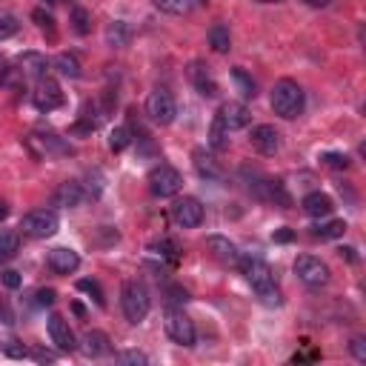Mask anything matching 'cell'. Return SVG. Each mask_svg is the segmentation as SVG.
<instances>
[{"label":"cell","mask_w":366,"mask_h":366,"mask_svg":"<svg viewBox=\"0 0 366 366\" xmlns=\"http://www.w3.org/2000/svg\"><path fill=\"white\" fill-rule=\"evenodd\" d=\"M238 263H241V269H244V278H246L249 286L255 289L258 300H261L263 306H269V309H278V306L283 303V295H281V289H278V283H275V272L269 269V263H263V261H258V258H244V261H238Z\"/></svg>","instance_id":"cell-1"},{"label":"cell","mask_w":366,"mask_h":366,"mask_svg":"<svg viewBox=\"0 0 366 366\" xmlns=\"http://www.w3.org/2000/svg\"><path fill=\"white\" fill-rule=\"evenodd\" d=\"M120 309H123L129 323H143L149 309H152L149 289L140 281H126L123 289H120Z\"/></svg>","instance_id":"cell-2"},{"label":"cell","mask_w":366,"mask_h":366,"mask_svg":"<svg viewBox=\"0 0 366 366\" xmlns=\"http://www.w3.org/2000/svg\"><path fill=\"white\" fill-rule=\"evenodd\" d=\"M272 109H275V115H281L286 120L298 117L303 112V89L289 78L278 80L272 86Z\"/></svg>","instance_id":"cell-3"},{"label":"cell","mask_w":366,"mask_h":366,"mask_svg":"<svg viewBox=\"0 0 366 366\" xmlns=\"http://www.w3.org/2000/svg\"><path fill=\"white\" fill-rule=\"evenodd\" d=\"M163 326H166V335L174 343H180V346H192L195 343V323H192V318L183 309L166 306L163 309Z\"/></svg>","instance_id":"cell-4"},{"label":"cell","mask_w":366,"mask_h":366,"mask_svg":"<svg viewBox=\"0 0 366 366\" xmlns=\"http://www.w3.org/2000/svg\"><path fill=\"white\" fill-rule=\"evenodd\" d=\"M180 187H183V177L169 163H160L149 172V189L155 198H174L180 192Z\"/></svg>","instance_id":"cell-5"},{"label":"cell","mask_w":366,"mask_h":366,"mask_svg":"<svg viewBox=\"0 0 366 366\" xmlns=\"http://www.w3.org/2000/svg\"><path fill=\"white\" fill-rule=\"evenodd\" d=\"M58 226H61V218L55 209H32L21 221V229L29 238H52L58 232Z\"/></svg>","instance_id":"cell-6"},{"label":"cell","mask_w":366,"mask_h":366,"mask_svg":"<svg viewBox=\"0 0 366 366\" xmlns=\"http://www.w3.org/2000/svg\"><path fill=\"white\" fill-rule=\"evenodd\" d=\"M146 115H149L152 123L169 126V123L174 120V115H177V103H174L172 92H166V89H152L149 98H146Z\"/></svg>","instance_id":"cell-7"},{"label":"cell","mask_w":366,"mask_h":366,"mask_svg":"<svg viewBox=\"0 0 366 366\" xmlns=\"http://www.w3.org/2000/svg\"><path fill=\"white\" fill-rule=\"evenodd\" d=\"M295 275H298V281H300L303 286H309V289H318V286H326V283H329V266H326L320 258H315V255H300V258H295Z\"/></svg>","instance_id":"cell-8"},{"label":"cell","mask_w":366,"mask_h":366,"mask_svg":"<svg viewBox=\"0 0 366 366\" xmlns=\"http://www.w3.org/2000/svg\"><path fill=\"white\" fill-rule=\"evenodd\" d=\"M26 146H29V152H32L38 160H46V157H52V155H72V146H69L63 137L52 135V132H46V135H29V137H26Z\"/></svg>","instance_id":"cell-9"},{"label":"cell","mask_w":366,"mask_h":366,"mask_svg":"<svg viewBox=\"0 0 366 366\" xmlns=\"http://www.w3.org/2000/svg\"><path fill=\"white\" fill-rule=\"evenodd\" d=\"M32 100H35V106H38L41 112H52V109L63 106V92H61V83H58L55 78H49V75L38 78V86H35Z\"/></svg>","instance_id":"cell-10"},{"label":"cell","mask_w":366,"mask_h":366,"mask_svg":"<svg viewBox=\"0 0 366 366\" xmlns=\"http://www.w3.org/2000/svg\"><path fill=\"white\" fill-rule=\"evenodd\" d=\"M172 218L180 229H195L204 224V206L198 198H180L172 206Z\"/></svg>","instance_id":"cell-11"},{"label":"cell","mask_w":366,"mask_h":366,"mask_svg":"<svg viewBox=\"0 0 366 366\" xmlns=\"http://www.w3.org/2000/svg\"><path fill=\"white\" fill-rule=\"evenodd\" d=\"M249 140H252L255 152H261V155H266V157L275 155V152L281 149V132H278L275 126H269V123L255 126L252 135H249Z\"/></svg>","instance_id":"cell-12"},{"label":"cell","mask_w":366,"mask_h":366,"mask_svg":"<svg viewBox=\"0 0 366 366\" xmlns=\"http://www.w3.org/2000/svg\"><path fill=\"white\" fill-rule=\"evenodd\" d=\"M49 338H52V343H55L61 352H72V349H78V338H75V332H72L69 320H66V318H61V315H52V318H49Z\"/></svg>","instance_id":"cell-13"},{"label":"cell","mask_w":366,"mask_h":366,"mask_svg":"<svg viewBox=\"0 0 366 366\" xmlns=\"http://www.w3.org/2000/svg\"><path fill=\"white\" fill-rule=\"evenodd\" d=\"M218 117H221V123L229 129V132H238V129H246L249 123H252V112L244 106V103H224L221 109H218Z\"/></svg>","instance_id":"cell-14"},{"label":"cell","mask_w":366,"mask_h":366,"mask_svg":"<svg viewBox=\"0 0 366 366\" xmlns=\"http://www.w3.org/2000/svg\"><path fill=\"white\" fill-rule=\"evenodd\" d=\"M49 269L52 272H58V275H72V272H78V266H80V258H78V252L75 249H69V246H55V249H49Z\"/></svg>","instance_id":"cell-15"},{"label":"cell","mask_w":366,"mask_h":366,"mask_svg":"<svg viewBox=\"0 0 366 366\" xmlns=\"http://www.w3.org/2000/svg\"><path fill=\"white\" fill-rule=\"evenodd\" d=\"M192 163H195V172L204 177V180H224V166L221 160L206 152V149H195L192 152Z\"/></svg>","instance_id":"cell-16"},{"label":"cell","mask_w":366,"mask_h":366,"mask_svg":"<svg viewBox=\"0 0 366 366\" xmlns=\"http://www.w3.org/2000/svg\"><path fill=\"white\" fill-rule=\"evenodd\" d=\"M78 349H80L86 357H103V355H109V352H112V346H109V335H106V332H100V329H86V332H83V338H80V343H78Z\"/></svg>","instance_id":"cell-17"},{"label":"cell","mask_w":366,"mask_h":366,"mask_svg":"<svg viewBox=\"0 0 366 366\" xmlns=\"http://www.w3.org/2000/svg\"><path fill=\"white\" fill-rule=\"evenodd\" d=\"M52 201H55V206L75 209V206H80V204L86 201V192H83V187H80L78 180H66V183H61V187L55 189Z\"/></svg>","instance_id":"cell-18"},{"label":"cell","mask_w":366,"mask_h":366,"mask_svg":"<svg viewBox=\"0 0 366 366\" xmlns=\"http://www.w3.org/2000/svg\"><path fill=\"white\" fill-rule=\"evenodd\" d=\"M189 80L195 83V89H198L204 98H215V95H218V83H215V78H212V72H209L206 63L192 61V63H189Z\"/></svg>","instance_id":"cell-19"},{"label":"cell","mask_w":366,"mask_h":366,"mask_svg":"<svg viewBox=\"0 0 366 366\" xmlns=\"http://www.w3.org/2000/svg\"><path fill=\"white\" fill-rule=\"evenodd\" d=\"M206 246H209V252L221 261V263H238L241 261V252H238V246L229 241V238H224V235H209L206 238Z\"/></svg>","instance_id":"cell-20"},{"label":"cell","mask_w":366,"mask_h":366,"mask_svg":"<svg viewBox=\"0 0 366 366\" xmlns=\"http://www.w3.org/2000/svg\"><path fill=\"white\" fill-rule=\"evenodd\" d=\"M18 69L23 72V78H35L38 80V78H43L49 72V61L41 52H23L18 58Z\"/></svg>","instance_id":"cell-21"},{"label":"cell","mask_w":366,"mask_h":366,"mask_svg":"<svg viewBox=\"0 0 366 366\" xmlns=\"http://www.w3.org/2000/svg\"><path fill=\"white\" fill-rule=\"evenodd\" d=\"M303 212L309 215V218H329L332 215V209H335V204H332V198L329 195H323V192H309L306 198H303Z\"/></svg>","instance_id":"cell-22"},{"label":"cell","mask_w":366,"mask_h":366,"mask_svg":"<svg viewBox=\"0 0 366 366\" xmlns=\"http://www.w3.org/2000/svg\"><path fill=\"white\" fill-rule=\"evenodd\" d=\"M129 41H132V26L126 21H112L106 26V46L123 49V46H129Z\"/></svg>","instance_id":"cell-23"},{"label":"cell","mask_w":366,"mask_h":366,"mask_svg":"<svg viewBox=\"0 0 366 366\" xmlns=\"http://www.w3.org/2000/svg\"><path fill=\"white\" fill-rule=\"evenodd\" d=\"M206 38H209V46L218 55H226L232 49V35H229V26H224V23H212L209 32H206Z\"/></svg>","instance_id":"cell-24"},{"label":"cell","mask_w":366,"mask_h":366,"mask_svg":"<svg viewBox=\"0 0 366 366\" xmlns=\"http://www.w3.org/2000/svg\"><path fill=\"white\" fill-rule=\"evenodd\" d=\"M149 252L152 255H157L160 261H166V263H177V258H180V246H177V241H172V238H160V241H155L152 246H149Z\"/></svg>","instance_id":"cell-25"},{"label":"cell","mask_w":366,"mask_h":366,"mask_svg":"<svg viewBox=\"0 0 366 366\" xmlns=\"http://www.w3.org/2000/svg\"><path fill=\"white\" fill-rule=\"evenodd\" d=\"M55 69L63 75V78H72V80H78L83 72H80V61L75 58V55H69V52H61L58 58H55Z\"/></svg>","instance_id":"cell-26"},{"label":"cell","mask_w":366,"mask_h":366,"mask_svg":"<svg viewBox=\"0 0 366 366\" xmlns=\"http://www.w3.org/2000/svg\"><path fill=\"white\" fill-rule=\"evenodd\" d=\"M343 232H346V224L343 221H323V224L312 226V238H318V241H335Z\"/></svg>","instance_id":"cell-27"},{"label":"cell","mask_w":366,"mask_h":366,"mask_svg":"<svg viewBox=\"0 0 366 366\" xmlns=\"http://www.w3.org/2000/svg\"><path fill=\"white\" fill-rule=\"evenodd\" d=\"M209 146H212L215 152L229 149V129L221 123L218 115H215V120H212V126H209Z\"/></svg>","instance_id":"cell-28"},{"label":"cell","mask_w":366,"mask_h":366,"mask_svg":"<svg viewBox=\"0 0 366 366\" xmlns=\"http://www.w3.org/2000/svg\"><path fill=\"white\" fill-rule=\"evenodd\" d=\"M21 249V235L18 232H0V261H12Z\"/></svg>","instance_id":"cell-29"},{"label":"cell","mask_w":366,"mask_h":366,"mask_svg":"<svg viewBox=\"0 0 366 366\" xmlns=\"http://www.w3.org/2000/svg\"><path fill=\"white\" fill-rule=\"evenodd\" d=\"M232 80H235V86H238V92H241L244 98H255V95H258V86H255L252 75H246L241 66L232 69Z\"/></svg>","instance_id":"cell-30"},{"label":"cell","mask_w":366,"mask_h":366,"mask_svg":"<svg viewBox=\"0 0 366 366\" xmlns=\"http://www.w3.org/2000/svg\"><path fill=\"white\" fill-rule=\"evenodd\" d=\"M72 29L78 35H89L92 32V15L86 9H80V6H75L72 9Z\"/></svg>","instance_id":"cell-31"},{"label":"cell","mask_w":366,"mask_h":366,"mask_svg":"<svg viewBox=\"0 0 366 366\" xmlns=\"http://www.w3.org/2000/svg\"><path fill=\"white\" fill-rule=\"evenodd\" d=\"M266 201H275V204L283 206V209L292 206V198L286 195V189H283V183H281V180H269V198H266Z\"/></svg>","instance_id":"cell-32"},{"label":"cell","mask_w":366,"mask_h":366,"mask_svg":"<svg viewBox=\"0 0 366 366\" xmlns=\"http://www.w3.org/2000/svg\"><path fill=\"white\" fill-rule=\"evenodd\" d=\"M83 187V183H80ZM83 192H86V198H98L100 192H103V174L95 169V172H86V187H83Z\"/></svg>","instance_id":"cell-33"},{"label":"cell","mask_w":366,"mask_h":366,"mask_svg":"<svg viewBox=\"0 0 366 366\" xmlns=\"http://www.w3.org/2000/svg\"><path fill=\"white\" fill-rule=\"evenodd\" d=\"M129 140H132V137H129V129H126V126H115L112 135H109V149H112V152H123V149L129 146Z\"/></svg>","instance_id":"cell-34"},{"label":"cell","mask_w":366,"mask_h":366,"mask_svg":"<svg viewBox=\"0 0 366 366\" xmlns=\"http://www.w3.org/2000/svg\"><path fill=\"white\" fill-rule=\"evenodd\" d=\"M78 289H80V292H86L89 298H95V303H98V306H106V298H103V289H100V283H98V281L83 278V281H78Z\"/></svg>","instance_id":"cell-35"},{"label":"cell","mask_w":366,"mask_h":366,"mask_svg":"<svg viewBox=\"0 0 366 366\" xmlns=\"http://www.w3.org/2000/svg\"><path fill=\"white\" fill-rule=\"evenodd\" d=\"M23 83V72L18 66H6V69H0V86H6V89H15Z\"/></svg>","instance_id":"cell-36"},{"label":"cell","mask_w":366,"mask_h":366,"mask_svg":"<svg viewBox=\"0 0 366 366\" xmlns=\"http://www.w3.org/2000/svg\"><path fill=\"white\" fill-rule=\"evenodd\" d=\"M155 9L166 12V15H183L189 6H187V0H152Z\"/></svg>","instance_id":"cell-37"},{"label":"cell","mask_w":366,"mask_h":366,"mask_svg":"<svg viewBox=\"0 0 366 366\" xmlns=\"http://www.w3.org/2000/svg\"><path fill=\"white\" fill-rule=\"evenodd\" d=\"M21 23L15 15H0V41H9L12 35H18Z\"/></svg>","instance_id":"cell-38"},{"label":"cell","mask_w":366,"mask_h":366,"mask_svg":"<svg viewBox=\"0 0 366 366\" xmlns=\"http://www.w3.org/2000/svg\"><path fill=\"white\" fill-rule=\"evenodd\" d=\"M115 360H117V363H135V366H146V363H149V357H146L143 352H137V349L117 352V355H115Z\"/></svg>","instance_id":"cell-39"},{"label":"cell","mask_w":366,"mask_h":366,"mask_svg":"<svg viewBox=\"0 0 366 366\" xmlns=\"http://www.w3.org/2000/svg\"><path fill=\"white\" fill-rule=\"evenodd\" d=\"M320 160L326 166H332V169H346L349 166V155H340V152H323Z\"/></svg>","instance_id":"cell-40"},{"label":"cell","mask_w":366,"mask_h":366,"mask_svg":"<svg viewBox=\"0 0 366 366\" xmlns=\"http://www.w3.org/2000/svg\"><path fill=\"white\" fill-rule=\"evenodd\" d=\"M32 18H35V23H38L43 32H55V18H52L49 12H43V9H35V12H32Z\"/></svg>","instance_id":"cell-41"},{"label":"cell","mask_w":366,"mask_h":366,"mask_svg":"<svg viewBox=\"0 0 366 366\" xmlns=\"http://www.w3.org/2000/svg\"><path fill=\"white\" fill-rule=\"evenodd\" d=\"M0 281H4V286H6V289H21V283H23L21 272H15V269H6L4 275H0Z\"/></svg>","instance_id":"cell-42"},{"label":"cell","mask_w":366,"mask_h":366,"mask_svg":"<svg viewBox=\"0 0 366 366\" xmlns=\"http://www.w3.org/2000/svg\"><path fill=\"white\" fill-rule=\"evenodd\" d=\"M55 300H58V292L55 289H38L35 292V303L38 306H52Z\"/></svg>","instance_id":"cell-43"},{"label":"cell","mask_w":366,"mask_h":366,"mask_svg":"<svg viewBox=\"0 0 366 366\" xmlns=\"http://www.w3.org/2000/svg\"><path fill=\"white\" fill-rule=\"evenodd\" d=\"M349 349H352L355 360H366V340H363V338H352Z\"/></svg>","instance_id":"cell-44"},{"label":"cell","mask_w":366,"mask_h":366,"mask_svg":"<svg viewBox=\"0 0 366 366\" xmlns=\"http://www.w3.org/2000/svg\"><path fill=\"white\" fill-rule=\"evenodd\" d=\"M4 352H6L9 357H26V346L18 343V340H9V343L4 346Z\"/></svg>","instance_id":"cell-45"},{"label":"cell","mask_w":366,"mask_h":366,"mask_svg":"<svg viewBox=\"0 0 366 366\" xmlns=\"http://www.w3.org/2000/svg\"><path fill=\"white\" fill-rule=\"evenodd\" d=\"M272 241H275V244H292V241H295V232H292V229H286V226H283V229H275Z\"/></svg>","instance_id":"cell-46"},{"label":"cell","mask_w":366,"mask_h":366,"mask_svg":"<svg viewBox=\"0 0 366 366\" xmlns=\"http://www.w3.org/2000/svg\"><path fill=\"white\" fill-rule=\"evenodd\" d=\"M340 258H346V261H352V263L357 261V255H355V249H352V246H343V249H340Z\"/></svg>","instance_id":"cell-47"},{"label":"cell","mask_w":366,"mask_h":366,"mask_svg":"<svg viewBox=\"0 0 366 366\" xmlns=\"http://www.w3.org/2000/svg\"><path fill=\"white\" fill-rule=\"evenodd\" d=\"M303 4H306V6H315V9H323V6L332 4V0H303Z\"/></svg>","instance_id":"cell-48"},{"label":"cell","mask_w":366,"mask_h":366,"mask_svg":"<svg viewBox=\"0 0 366 366\" xmlns=\"http://www.w3.org/2000/svg\"><path fill=\"white\" fill-rule=\"evenodd\" d=\"M35 357H38V360H46V363H49V360H55V355H52V352H43V349H38V352H35Z\"/></svg>","instance_id":"cell-49"},{"label":"cell","mask_w":366,"mask_h":366,"mask_svg":"<svg viewBox=\"0 0 366 366\" xmlns=\"http://www.w3.org/2000/svg\"><path fill=\"white\" fill-rule=\"evenodd\" d=\"M209 0H187V6H206Z\"/></svg>","instance_id":"cell-50"},{"label":"cell","mask_w":366,"mask_h":366,"mask_svg":"<svg viewBox=\"0 0 366 366\" xmlns=\"http://www.w3.org/2000/svg\"><path fill=\"white\" fill-rule=\"evenodd\" d=\"M252 4H283V0H252Z\"/></svg>","instance_id":"cell-51"},{"label":"cell","mask_w":366,"mask_h":366,"mask_svg":"<svg viewBox=\"0 0 366 366\" xmlns=\"http://www.w3.org/2000/svg\"><path fill=\"white\" fill-rule=\"evenodd\" d=\"M0 218H6V206L4 204H0Z\"/></svg>","instance_id":"cell-52"},{"label":"cell","mask_w":366,"mask_h":366,"mask_svg":"<svg viewBox=\"0 0 366 366\" xmlns=\"http://www.w3.org/2000/svg\"><path fill=\"white\" fill-rule=\"evenodd\" d=\"M46 4H55V0H46Z\"/></svg>","instance_id":"cell-53"}]
</instances>
